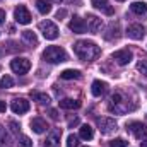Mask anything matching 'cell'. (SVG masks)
Returning a JSON list of instances; mask_svg holds the SVG:
<instances>
[{
    "label": "cell",
    "instance_id": "obj_1",
    "mask_svg": "<svg viewBox=\"0 0 147 147\" xmlns=\"http://www.w3.org/2000/svg\"><path fill=\"white\" fill-rule=\"evenodd\" d=\"M74 51H75V55H77L80 60H84V62L94 60V58L101 53L99 46H98L96 43H92V41H77V43L74 45Z\"/></svg>",
    "mask_w": 147,
    "mask_h": 147
},
{
    "label": "cell",
    "instance_id": "obj_2",
    "mask_svg": "<svg viewBox=\"0 0 147 147\" xmlns=\"http://www.w3.org/2000/svg\"><path fill=\"white\" fill-rule=\"evenodd\" d=\"M134 108H135V106L128 103V99H127V96H125L123 92H115V94L111 96V99H110V111H113V113L123 115V113L134 110Z\"/></svg>",
    "mask_w": 147,
    "mask_h": 147
},
{
    "label": "cell",
    "instance_id": "obj_3",
    "mask_svg": "<svg viewBox=\"0 0 147 147\" xmlns=\"http://www.w3.org/2000/svg\"><path fill=\"white\" fill-rule=\"evenodd\" d=\"M43 58L48 63H60V62L67 60V53H65V50L62 46H48L43 51Z\"/></svg>",
    "mask_w": 147,
    "mask_h": 147
},
{
    "label": "cell",
    "instance_id": "obj_4",
    "mask_svg": "<svg viewBox=\"0 0 147 147\" xmlns=\"http://www.w3.org/2000/svg\"><path fill=\"white\" fill-rule=\"evenodd\" d=\"M39 31L43 33V36L46 38V39H57V38H58V28H57V24L51 22V21H43V22H39Z\"/></svg>",
    "mask_w": 147,
    "mask_h": 147
},
{
    "label": "cell",
    "instance_id": "obj_5",
    "mask_svg": "<svg viewBox=\"0 0 147 147\" xmlns=\"http://www.w3.org/2000/svg\"><path fill=\"white\" fill-rule=\"evenodd\" d=\"M10 69L16 74H19V75H24V74L29 72L31 62H29L28 58H14V60L10 62Z\"/></svg>",
    "mask_w": 147,
    "mask_h": 147
},
{
    "label": "cell",
    "instance_id": "obj_6",
    "mask_svg": "<svg viewBox=\"0 0 147 147\" xmlns=\"http://www.w3.org/2000/svg\"><path fill=\"white\" fill-rule=\"evenodd\" d=\"M98 127H99V132L105 135H110L113 132H116V128H118V125L113 118H98Z\"/></svg>",
    "mask_w": 147,
    "mask_h": 147
},
{
    "label": "cell",
    "instance_id": "obj_7",
    "mask_svg": "<svg viewBox=\"0 0 147 147\" xmlns=\"http://www.w3.org/2000/svg\"><path fill=\"white\" fill-rule=\"evenodd\" d=\"M127 130H130V132L135 135V139H139V140L147 139V127L144 123H140V121H132V123H128V125H127Z\"/></svg>",
    "mask_w": 147,
    "mask_h": 147
},
{
    "label": "cell",
    "instance_id": "obj_8",
    "mask_svg": "<svg viewBox=\"0 0 147 147\" xmlns=\"http://www.w3.org/2000/svg\"><path fill=\"white\" fill-rule=\"evenodd\" d=\"M111 58H113L118 65H127V63H130V62H132L134 55H132V51H130L128 48H123V50L115 51V53L111 55Z\"/></svg>",
    "mask_w": 147,
    "mask_h": 147
},
{
    "label": "cell",
    "instance_id": "obj_9",
    "mask_svg": "<svg viewBox=\"0 0 147 147\" xmlns=\"http://www.w3.org/2000/svg\"><path fill=\"white\" fill-rule=\"evenodd\" d=\"M14 19H16L19 24H24V26H26V24L31 22L33 17H31V12L26 9V5H19V7L14 10Z\"/></svg>",
    "mask_w": 147,
    "mask_h": 147
},
{
    "label": "cell",
    "instance_id": "obj_10",
    "mask_svg": "<svg viewBox=\"0 0 147 147\" xmlns=\"http://www.w3.org/2000/svg\"><path fill=\"white\" fill-rule=\"evenodd\" d=\"M60 139H62V130L60 128H51L46 135L45 146L46 147H60Z\"/></svg>",
    "mask_w": 147,
    "mask_h": 147
},
{
    "label": "cell",
    "instance_id": "obj_11",
    "mask_svg": "<svg viewBox=\"0 0 147 147\" xmlns=\"http://www.w3.org/2000/svg\"><path fill=\"white\" fill-rule=\"evenodd\" d=\"M10 110L14 111L16 115H22L26 111H29V101L24 99V98H16L10 105Z\"/></svg>",
    "mask_w": 147,
    "mask_h": 147
},
{
    "label": "cell",
    "instance_id": "obj_12",
    "mask_svg": "<svg viewBox=\"0 0 147 147\" xmlns=\"http://www.w3.org/2000/svg\"><path fill=\"white\" fill-rule=\"evenodd\" d=\"M69 29H70L72 33H75V34H82V33H86V29H87L86 21L75 16L74 19H70V22H69Z\"/></svg>",
    "mask_w": 147,
    "mask_h": 147
},
{
    "label": "cell",
    "instance_id": "obj_13",
    "mask_svg": "<svg viewBox=\"0 0 147 147\" xmlns=\"http://www.w3.org/2000/svg\"><path fill=\"white\" fill-rule=\"evenodd\" d=\"M127 34L132 39H142V38L146 36V28L140 26V24H130L127 28Z\"/></svg>",
    "mask_w": 147,
    "mask_h": 147
},
{
    "label": "cell",
    "instance_id": "obj_14",
    "mask_svg": "<svg viewBox=\"0 0 147 147\" xmlns=\"http://www.w3.org/2000/svg\"><path fill=\"white\" fill-rule=\"evenodd\" d=\"M106 91H108V84L103 82V80H94L92 86H91V92H92V96H96V98L103 96Z\"/></svg>",
    "mask_w": 147,
    "mask_h": 147
},
{
    "label": "cell",
    "instance_id": "obj_15",
    "mask_svg": "<svg viewBox=\"0 0 147 147\" xmlns=\"http://www.w3.org/2000/svg\"><path fill=\"white\" fill-rule=\"evenodd\" d=\"M31 128H33L34 134H43V132H46L48 125H46V121H45L41 116H36V118L31 120Z\"/></svg>",
    "mask_w": 147,
    "mask_h": 147
},
{
    "label": "cell",
    "instance_id": "obj_16",
    "mask_svg": "<svg viewBox=\"0 0 147 147\" xmlns=\"http://www.w3.org/2000/svg\"><path fill=\"white\" fill-rule=\"evenodd\" d=\"M86 26H87V29H89L91 33H98V31L101 29L103 22H101V19L96 17V16H87V22H86Z\"/></svg>",
    "mask_w": 147,
    "mask_h": 147
},
{
    "label": "cell",
    "instance_id": "obj_17",
    "mask_svg": "<svg viewBox=\"0 0 147 147\" xmlns=\"http://www.w3.org/2000/svg\"><path fill=\"white\" fill-rule=\"evenodd\" d=\"M91 3L96 7V9H99V10H103L105 14H108V16H111L115 10H113V7H110L108 5V0H91Z\"/></svg>",
    "mask_w": 147,
    "mask_h": 147
},
{
    "label": "cell",
    "instance_id": "obj_18",
    "mask_svg": "<svg viewBox=\"0 0 147 147\" xmlns=\"http://www.w3.org/2000/svg\"><path fill=\"white\" fill-rule=\"evenodd\" d=\"M106 39H118L120 38V24L118 22H111L108 28V33L105 34Z\"/></svg>",
    "mask_w": 147,
    "mask_h": 147
},
{
    "label": "cell",
    "instance_id": "obj_19",
    "mask_svg": "<svg viewBox=\"0 0 147 147\" xmlns=\"http://www.w3.org/2000/svg\"><path fill=\"white\" fill-rule=\"evenodd\" d=\"M79 137L84 139V140H91L94 137V128L91 125H82L80 130H79Z\"/></svg>",
    "mask_w": 147,
    "mask_h": 147
},
{
    "label": "cell",
    "instance_id": "obj_20",
    "mask_svg": "<svg viewBox=\"0 0 147 147\" xmlns=\"http://www.w3.org/2000/svg\"><path fill=\"white\" fill-rule=\"evenodd\" d=\"M60 108H63V110H77V108H80V101L65 98V99L60 101Z\"/></svg>",
    "mask_w": 147,
    "mask_h": 147
},
{
    "label": "cell",
    "instance_id": "obj_21",
    "mask_svg": "<svg viewBox=\"0 0 147 147\" xmlns=\"http://www.w3.org/2000/svg\"><path fill=\"white\" fill-rule=\"evenodd\" d=\"M130 9H132L134 14H137V16H144V14L147 12V3L146 2H134V3L130 5Z\"/></svg>",
    "mask_w": 147,
    "mask_h": 147
},
{
    "label": "cell",
    "instance_id": "obj_22",
    "mask_svg": "<svg viewBox=\"0 0 147 147\" xmlns=\"http://www.w3.org/2000/svg\"><path fill=\"white\" fill-rule=\"evenodd\" d=\"M60 77L63 80H72V79H80V72L79 70H74V69H67L60 74Z\"/></svg>",
    "mask_w": 147,
    "mask_h": 147
},
{
    "label": "cell",
    "instance_id": "obj_23",
    "mask_svg": "<svg viewBox=\"0 0 147 147\" xmlns=\"http://www.w3.org/2000/svg\"><path fill=\"white\" fill-rule=\"evenodd\" d=\"M36 7H38V10H39L41 14H48V12L51 10L50 0H36Z\"/></svg>",
    "mask_w": 147,
    "mask_h": 147
},
{
    "label": "cell",
    "instance_id": "obj_24",
    "mask_svg": "<svg viewBox=\"0 0 147 147\" xmlns=\"http://www.w3.org/2000/svg\"><path fill=\"white\" fill-rule=\"evenodd\" d=\"M31 96H33V99L38 101L39 105H50V96L45 94V92H31Z\"/></svg>",
    "mask_w": 147,
    "mask_h": 147
},
{
    "label": "cell",
    "instance_id": "obj_25",
    "mask_svg": "<svg viewBox=\"0 0 147 147\" xmlns=\"http://www.w3.org/2000/svg\"><path fill=\"white\" fill-rule=\"evenodd\" d=\"M22 39H24V43H28V45H38V38L36 34L33 33V31H24L22 33Z\"/></svg>",
    "mask_w": 147,
    "mask_h": 147
},
{
    "label": "cell",
    "instance_id": "obj_26",
    "mask_svg": "<svg viewBox=\"0 0 147 147\" xmlns=\"http://www.w3.org/2000/svg\"><path fill=\"white\" fill-rule=\"evenodd\" d=\"M14 86V79L10 77V75H3L2 79H0V87L2 89H9V87H12Z\"/></svg>",
    "mask_w": 147,
    "mask_h": 147
},
{
    "label": "cell",
    "instance_id": "obj_27",
    "mask_svg": "<svg viewBox=\"0 0 147 147\" xmlns=\"http://www.w3.org/2000/svg\"><path fill=\"white\" fill-rule=\"evenodd\" d=\"M127 146H128V142L125 139H113L110 142V147H127Z\"/></svg>",
    "mask_w": 147,
    "mask_h": 147
},
{
    "label": "cell",
    "instance_id": "obj_28",
    "mask_svg": "<svg viewBox=\"0 0 147 147\" xmlns=\"http://www.w3.org/2000/svg\"><path fill=\"white\" fill-rule=\"evenodd\" d=\"M67 147H79V137L70 134L69 139H67Z\"/></svg>",
    "mask_w": 147,
    "mask_h": 147
},
{
    "label": "cell",
    "instance_id": "obj_29",
    "mask_svg": "<svg viewBox=\"0 0 147 147\" xmlns=\"http://www.w3.org/2000/svg\"><path fill=\"white\" fill-rule=\"evenodd\" d=\"M19 146L21 147H31L33 146V142H31L29 137H26V135H19Z\"/></svg>",
    "mask_w": 147,
    "mask_h": 147
},
{
    "label": "cell",
    "instance_id": "obj_30",
    "mask_svg": "<svg viewBox=\"0 0 147 147\" xmlns=\"http://www.w3.org/2000/svg\"><path fill=\"white\" fill-rule=\"evenodd\" d=\"M137 70L140 74H144V75H147V60H140L137 63Z\"/></svg>",
    "mask_w": 147,
    "mask_h": 147
},
{
    "label": "cell",
    "instance_id": "obj_31",
    "mask_svg": "<svg viewBox=\"0 0 147 147\" xmlns=\"http://www.w3.org/2000/svg\"><path fill=\"white\" fill-rule=\"evenodd\" d=\"M9 127H10V130H12L14 134H19V128H21V127H19L16 121H9Z\"/></svg>",
    "mask_w": 147,
    "mask_h": 147
},
{
    "label": "cell",
    "instance_id": "obj_32",
    "mask_svg": "<svg viewBox=\"0 0 147 147\" xmlns=\"http://www.w3.org/2000/svg\"><path fill=\"white\" fill-rule=\"evenodd\" d=\"M0 140H2V144L5 146V142H7V134H5V130L0 127Z\"/></svg>",
    "mask_w": 147,
    "mask_h": 147
},
{
    "label": "cell",
    "instance_id": "obj_33",
    "mask_svg": "<svg viewBox=\"0 0 147 147\" xmlns=\"http://www.w3.org/2000/svg\"><path fill=\"white\" fill-rule=\"evenodd\" d=\"M48 113H50V116H51L53 120H58V111L57 110H50Z\"/></svg>",
    "mask_w": 147,
    "mask_h": 147
},
{
    "label": "cell",
    "instance_id": "obj_34",
    "mask_svg": "<svg viewBox=\"0 0 147 147\" xmlns=\"http://www.w3.org/2000/svg\"><path fill=\"white\" fill-rule=\"evenodd\" d=\"M65 16H67V10H65V9H62V10H58V12H57V19L65 17Z\"/></svg>",
    "mask_w": 147,
    "mask_h": 147
},
{
    "label": "cell",
    "instance_id": "obj_35",
    "mask_svg": "<svg viewBox=\"0 0 147 147\" xmlns=\"http://www.w3.org/2000/svg\"><path fill=\"white\" fill-rule=\"evenodd\" d=\"M75 125H79V118H74V120H69V127L72 128V127H75Z\"/></svg>",
    "mask_w": 147,
    "mask_h": 147
},
{
    "label": "cell",
    "instance_id": "obj_36",
    "mask_svg": "<svg viewBox=\"0 0 147 147\" xmlns=\"http://www.w3.org/2000/svg\"><path fill=\"white\" fill-rule=\"evenodd\" d=\"M5 111H7V105H5V101L0 99V113H5Z\"/></svg>",
    "mask_w": 147,
    "mask_h": 147
},
{
    "label": "cell",
    "instance_id": "obj_37",
    "mask_svg": "<svg viewBox=\"0 0 147 147\" xmlns=\"http://www.w3.org/2000/svg\"><path fill=\"white\" fill-rule=\"evenodd\" d=\"M3 21H5V10L0 9V24H3Z\"/></svg>",
    "mask_w": 147,
    "mask_h": 147
},
{
    "label": "cell",
    "instance_id": "obj_38",
    "mask_svg": "<svg viewBox=\"0 0 147 147\" xmlns=\"http://www.w3.org/2000/svg\"><path fill=\"white\" fill-rule=\"evenodd\" d=\"M140 147H147V140H146V139H144V140L140 142Z\"/></svg>",
    "mask_w": 147,
    "mask_h": 147
},
{
    "label": "cell",
    "instance_id": "obj_39",
    "mask_svg": "<svg viewBox=\"0 0 147 147\" xmlns=\"http://www.w3.org/2000/svg\"><path fill=\"white\" fill-rule=\"evenodd\" d=\"M116 2H125V0H116Z\"/></svg>",
    "mask_w": 147,
    "mask_h": 147
},
{
    "label": "cell",
    "instance_id": "obj_40",
    "mask_svg": "<svg viewBox=\"0 0 147 147\" xmlns=\"http://www.w3.org/2000/svg\"><path fill=\"white\" fill-rule=\"evenodd\" d=\"M84 147H87V146H84Z\"/></svg>",
    "mask_w": 147,
    "mask_h": 147
}]
</instances>
